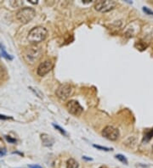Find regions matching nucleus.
I'll return each mask as SVG.
<instances>
[{
  "label": "nucleus",
  "instance_id": "f257e3e1",
  "mask_svg": "<svg viewBox=\"0 0 153 168\" xmlns=\"http://www.w3.org/2000/svg\"><path fill=\"white\" fill-rule=\"evenodd\" d=\"M43 54L42 48L38 44H32L25 48L23 58L28 64H34L41 58Z\"/></svg>",
  "mask_w": 153,
  "mask_h": 168
},
{
  "label": "nucleus",
  "instance_id": "f03ea898",
  "mask_svg": "<svg viewBox=\"0 0 153 168\" xmlns=\"http://www.w3.org/2000/svg\"><path fill=\"white\" fill-rule=\"evenodd\" d=\"M48 36V31L45 27H36L33 28L27 35V40L32 44H38L43 42Z\"/></svg>",
  "mask_w": 153,
  "mask_h": 168
},
{
  "label": "nucleus",
  "instance_id": "7ed1b4c3",
  "mask_svg": "<svg viewBox=\"0 0 153 168\" xmlns=\"http://www.w3.org/2000/svg\"><path fill=\"white\" fill-rule=\"evenodd\" d=\"M36 15V11L30 7H25L19 9L16 13V19L22 24L30 22Z\"/></svg>",
  "mask_w": 153,
  "mask_h": 168
},
{
  "label": "nucleus",
  "instance_id": "20e7f679",
  "mask_svg": "<svg viewBox=\"0 0 153 168\" xmlns=\"http://www.w3.org/2000/svg\"><path fill=\"white\" fill-rule=\"evenodd\" d=\"M117 4L116 1H110V0L99 1L95 3L94 9L99 12H109L114 9L117 6Z\"/></svg>",
  "mask_w": 153,
  "mask_h": 168
},
{
  "label": "nucleus",
  "instance_id": "39448f33",
  "mask_svg": "<svg viewBox=\"0 0 153 168\" xmlns=\"http://www.w3.org/2000/svg\"><path fill=\"white\" fill-rule=\"evenodd\" d=\"M119 135V131L113 126H106L102 131V136L111 141L117 140Z\"/></svg>",
  "mask_w": 153,
  "mask_h": 168
},
{
  "label": "nucleus",
  "instance_id": "423d86ee",
  "mask_svg": "<svg viewBox=\"0 0 153 168\" xmlns=\"http://www.w3.org/2000/svg\"><path fill=\"white\" fill-rule=\"evenodd\" d=\"M72 93V87L69 84H62L56 90V96L61 100H66Z\"/></svg>",
  "mask_w": 153,
  "mask_h": 168
},
{
  "label": "nucleus",
  "instance_id": "0eeeda50",
  "mask_svg": "<svg viewBox=\"0 0 153 168\" xmlns=\"http://www.w3.org/2000/svg\"><path fill=\"white\" fill-rule=\"evenodd\" d=\"M66 109L69 111V113H71L73 116H80L84 111L81 105L77 100H74V99H71L66 103Z\"/></svg>",
  "mask_w": 153,
  "mask_h": 168
},
{
  "label": "nucleus",
  "instance_id": "6e6552de",
  "mask_svg": "<svg viewBox=\"0 0 153 168\" xmlns=\"http://www.w3.org/2000/svg\"><path fill=\"white\" fill-rule=\"evenodd\" d=\"M52 67H53L52 61L49 60H46L43 61L42 63H40L38 69H37V73L39 77H43L50 72Z\"/></svg>",
  "mask_w": 153,
  "mask_h": 168
},
{
  "label": "nucleus",
  "instance_id": "1a4fd4ad",
  "mask_svg": "<svg viewBox=\"0 0 153 168\" xmlns=\"http://www.w3.org/2000/svg\"><path fill=\"white\" fill-rule=\"evenodd\" d=\"M139 23H137L136 21H134L132 23H130V24L126 27V30H125V33H126L127 35H129V37H133L135 36V33H137L138 32V29H137V27L139 28Z\"/></svg>",
  "mask_w": 153,
  "mask_h": 168
},
{
  "label": "nucleus",
  "instance_id": "9d476101",
  "mask_svg": "<svg viewBox=\"0 0 153 168\" xmlns=\"http://www.w3.org/2000/svg\"><path fill=\"white\" fill-rule=\"evenodd\" d=\"M41 139H42L43 145H44V146H47V147L52 146L54 142V138H52L51 136L46 134V133H43V134L41 135Z\"/></svg>",
  "mask_w": 153,
  "mask_h": 168
},
{
  "label": "nucleus",
  "instance_id": "9b49d317",
  "mask_svg": "<svg viewBox=\"0 0 153 168\" xmlns=\"http://www.w3.org/2000/svg\"><path fill=\"white\" fill-rule=\"evenodd\" d=\"M143 34L145 38L151 39L153 37V26L151 25H146L143 28Z\"/></svg>",
  "mask_w": 153,
  "mask_h": 168
},
{
  "label": "nucleus",
  "instance_id": "f8f14e48",
  "mask_svg": "<svg viewBox=\"0 0 153 168\" xmlns=\"http://www.w3.org/2000/svg\"><path fill=\"white\" fill-rule=\"evenodd\" d=\"M66 168H78V162L71 158L66 161Z\"/></svg>",
  "mask_w": 153,
  "mask_h": 168
},
{
  "label": "nucleus",
  "instance_id": "ddd939ff",
  "mask_svg": "<svg viewBox=\"0 0 153 168\" xmlns=\"http://www.w3.org/2000/svg\"><path fill=\"white\" fill-rule=\"evenodd\" d=\"M9 4L14 8H20L23 4V2H21V1H10Z\"/></svg>",
  "mask_w": 153,
  "mask_h": 168
},
{
  "label": "nucleus",
  "instance_id": "4468645a",
  "mask_svg": "<svg viewBox=\"0 0 153 168\" xmlns=\"http://www.w3.org/2000/svg\"><path fill=\"white\" fill-rule=\"evenodd\" d=\"M116 158H117L118 161H120L121 162L124 163L125 165H128V161H127L126 157L123 156V155H117V156H116Z\"/></svg>",
  "mask_w": 153,
  "mask_h": 168
},
{
  "label": "nucleus",
  "instance_id": "2eb2a0df",
  "mask_svg": "<svg viewBox=\"0 0 153 168\" xmlns=\"http://www.w3.org/2000/svg\"><path fill=\"white\" fill-rule=\"evenodd\" d=\"M152 137H153V129L150 130V132H147L146 133H145V135L144 136V140H145V141H149Z\"/></svg>",
  "mask_w": 153,
  "mask_h": 168
},
{
  "label": "nucleus",
  "instance_id": "dca6fc26",
  "mask_svg": "<svg viewBox=\"0 0 153 168\" xmlns=\"http://www.w3.org/2000/svg\"><path fill=\"white\" fill-rule=\"evenodd\" d=\"M6 77V71L4 70L3 66H0V80H3Z\"/></svg>",
  "mask_w": 153,
  "mask_h": 168
},
{
  "label": "nucleus",
  "instance_id": "f3484780",
  "mask_svg": "<svg viewBox=\"0 0 153 168\" xmlns=\"http://www.w3.org/2000/svg\"><path fill=\"white\" fill-rule=\"evenodd\" d=\"M1 52H2V55H3V57H5L6 59H8V60H12V57H11L9 54H7L6 51L4 50V48H1Z\"/></svg>",
  "mask_w": 153,
  "mask_h": 168
},
{
  "label": "nucleus",
  "instance_id": "a211bd4d",
  "mask_svg": "<svg viewBox=\"0 0 153 168\" xmlns=\"http://www.w3.org/2000/svg\"><path fill=\"white\" fill-rule=\"evenodd\" d=\"M143 11H144L146 15H153V11L151 10V9H150L149 8H147V7H143Z\"/></svg>",
  "mask_w": 153,
  "mask_h": 168
},
{
  "label": "nucleus",
  "instance_id": "6ab92c4d",
  "mask_svg": "<svg viewBox=\"0 0 153 168\" xmlns=\"http://www.w3.org/2000/svg\"><path fill=\"white\" fill-rule=\"evenodd\" d=\"M94 147L96 148V149H99V150H105V151H110V150H111V149H110V148L103 147V146H99V145H96V144H94Z\"/></svg>",
  "mask_w": 153,
  "mask_h": 168
},
{
  "label": "nucleus",
  "instance_id": "aec40b11",
  "mask_svg": "<svg viewBox=\"0 0 153 168\" xmlns=\"http://www.w3.org/2000/svg\"><path fill=\"white\" fill-rule=\"evenodd\" d=\"M53 126H54V127L56 128V129L59 130V131H60V132H61L62 134H64V135H66V131H65V130H64V129H62V128H61V127H60V126H58V125H55V124H53Z\"/></svg>",
  "mask_w": 153,
  "mask_h": 168
},
{
  "label": "nucleus",
  "instance_id": "412c9836",
  "mask_svg": "<svg viewBox=\"0 0 153 168\" xmlns=\"http://www.w3.org/2000/svg\"><path fill=\"white\" fill-rule=\"evenodd\" d=\"M5 138H6V140L8 142H9V143H12V144H14V143H15L16 142V140L15 139H13V138H11L9 136H6L5 137Z\"/></svg>",
  "mask_w": 153,
  "mask_h": 168
},
{
  "label": "nucleus",
  "instance_id": "4be33fe9",
  "mask_svg": "<svg viewBox=\"0 0 153 168\" xmlns=\"http://www.w3.org/2000/svg\"><path fill=\"white\" fill-rule=\"evenodd\" d=\"M11 117L6 116H3V115H0V119H2V120H7V119H10Z\"/></svg>",
  "mask_w": 153,
  "mask_h": 168
},
{
  "label": "nucleus",
  "instance_id": "5701e85b",
  "mask_svg": "<svg viewBox=\"0 0 153 168\" xmlns=\"http://www.w3.org/2000/svg\"><path fill=\"white\" fill-rule=\"evenodd\" d=\"M5 153H6L5 150H3V149H0V156H4V155H5Z\"/></svg>",
  "mask_w": 153,
  "mask_h": 168
},
{
  "label": "nucleus",
  "instance_id": "b1692460",
  "mask_svg": "<svg viewBox=\"0 0 153 168\" xmlns=\"http://www.w3.org/2000/svg\"><path fill=\"white\" fill-rule=\"evenodd\" d=\"M29 168H42V167L38 165H30L29 166Z\"/></svg>",
  "mask_w": 153,
  "mask_h": 168
},
{
  "label": "nucleus",
  "instance_id": "393cba45",
  "mask_svg": "<svg viewBox=\"0 0 153 168\" xmlns=\"http://www.w3.org/2000/svg\"><path fill=\"white\" fill-rule=\"evenodd\" d=\"M29 2H30V3H34V4H36V3H38V2H34V1H33V0H30V1H29Z\"/></svg>",
  "mask_w": 153,
  "mask_h": 168
}]
</instances>
